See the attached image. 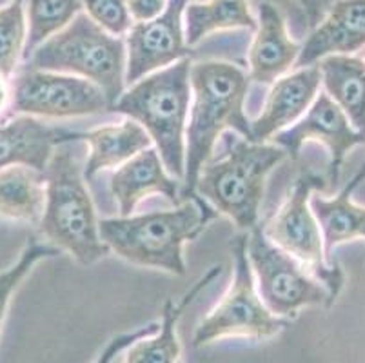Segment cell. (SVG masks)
Segmentation results:
<instances>
[{"label": "cell", "mask_w": 365, "mask_h": 363, "mask_svg": "<svg viewBox=\"0 0 365 363\" xmlns=\"http://www.w3.org/2000/svg\"><path fill=\"white\" fill-rule=\"evenodd\" d=\"M222 138L224 151L202 165L195 195L247 232L260 224L269 173L289 155L273 142H253L233 131Z\"/></svg>", "instance_id": "3"}, {"label": "cell", "mask_w": 365, "mask_h": 363, "mask_svg": "<svg viewBox=\"0 0 365 363\" xmlns=\"http://www.w3.org/2000/svg\"><path fill=\"white\" fill-rule=\"evenodd\" d=\"M238 28L257 29V19L249 8V0H205L185 6L184 33L189 48L213 33Z\"/></svg>", "instance_id": "23"}, {"label": "cell", "mask_w": 365, "mask_h": 363, "mask_svg": "<svg viewBox=\"0 0 365 363\" xmlns=\"http://www.w3.org/2000/svg\"><path fill=\"white\" fill-rule=\"evenodd\" d=\"M324 93L365 135V62L356 55H331L317 62Z\"/></svg>", "instance_id": "21"}, {"label": "cell", "mask_w": 365, "mask_h": 363, "mask_svg": "<svg viewBox=\"0 0 365 363\" xmlns=\"http://www.w3.org/2000/svg\"><path fill=\"white\" fill-rule=\"evenodd\" d=\"M224 272V265L218 264L209 267L204 276L195 282V285L182 296L178 302L165 300L162 305L160 329L155 334L138 339L129 347L125 354V363H180V339L177 336V327L185 309L204 292L215 280Z\"/></svg>", "instance_id": "18"}, {"label": "cell", "mask_w": 365, "mask_h": 363, "mask_svg": "<svg viewBox=\"0 0 365 363\" xmlns=\"http://www.w3.org/2000/svg\"><path fill=\"white\" fill-rule=\"evenodd\" d=\"M231 249L235 260L233 280L213 311L198 324L193 334V345L198 349L224 338H274L289 325V319L269 311L258 295L247 258V232H240Z\"/></svg>", "instance_id": "7"}, {"label": "cell", "mask_w": 365, "mask_h": 363, "mask_svg": "<svg viewBox=\"0 0 365 363\" xmlns=\"http://www.w3.org/2000/svg\"><path fill=\"white\" fill-rule=\"evenodd\" d=\"M9 2H11V0H0V8H2V6H6V4H9Z\"/></svg>", "instance_id": "32"}, {"label": "cell", "mask_w": 365, "mask_h": 363, "mask_svg": "<svg viewBox=\"0 0 365 363\" xmlns=\"http://www.w3.org/2000/svg\"><path fill=\"white\" fill-rule=\"evenodd\" d=\"M169 0H125V9L133 24L151 22L168 8Z\"/></svg>", "instance_id": "29"}, {"label": "cell", "mask_w": 365, "mask_h": 363, "mask_svg": "<svg viewBox=\"0 0 365 363\" xmlns=\"http://www.w3.org/2000/svg\"><path fill=\"white\" fill-rule=\"evenodd\" d=\"M189 2L191 0H169L158 19L131 24L124 35L125 88L145 75L191 56L184 33V11Z\"/></svg>", "instance_id": "12"}, {"label": "cell", "mask_w": 365, "mask_h": 363, "mask_svg": "<svg viewBox=\"0 0 365 363\" xmlns=\"http://www.w3.org/2000/svg\"><path fill=\"white\" fill-rule=\"evenodd\" d=\"M160 329V322H151V324L144 325V327H138L131 332H125V334H118L115 338H111L108 342V345L104 347V351L97 356V359L93 363H113V359L117 358L122 351L131 347L135 342L145 338V336H151Z\"/></svg>", "instance_id": "28"}, {"label": "cell", "mask_w": 365, "mask_h": 363, "mask_svg": "<svg viewBox=\"0 0 365 363\" xmlns=\"http://www.w3.org/2000/svg\"><path fill=\"white\" fill-rule=\"evenodd\" d=\"M287 2H291V6L300 11L305 29L311 31L338 0H287Z\"/></svg>", "instance_id": "30"}, {"label": "cell", "mask_w": 365, "mask_h": 363, "mask_svg": "<svg viewBox=\"0 0 365 363\" xmlns=\"http://www.w3.org/2000/svg\"><path fill=\"white\" fill-rule=\"evenodd\" d=\"M218 213L200 196L182 200L168 211L101 220V236L109 251L133 265L185 276L184 245L195 242Z\"/></svg>", "instance_id": "2"}, {"label": "cell", "mask_w": 365, "mask_h": 363, "mask_svg": "<svg viewBox=\"0 0 365 363\" xmlns=\"http://www.w3.org/2000/svg\"><path fill=\"white\" fill-rule=\"evenodd\" d=\"M44 173L21 164L0 169V216L2 218L38 225L44 215Z\"/></svg>", "instance_id": "22"}, {"label": "cell", "mask_w": 365, "mask_h": 363, "mask_svg": "<svg viewBox=\"0 0 365 363\" xmlns=\"http://www.w3.org/2000/svg\"><path fill=\"white\" fill-rule=\"evenodd\" d=\"M302 44L291 39L287 20L273 2L258 6L255 39L249 48V78L257 84L271 86L297 66Z\"/></svg>", "instance_id": "16"}, {"label": "cell", "mask_w": 365, "mask_h": 363, "mask_svg": "<svg viewBox=\"0 0 365 363\" xmlns=\"http://www.w3.org/2000/svg\"><path fill=\"white\" fill-rule=\"evenodd\" d=\"M249 82L247 73L233 62L202 60L191 66V108L185 129L182 200L195 195L198 173L213 156L224 133L233 131L253 140L251 120L245 115Z\"/></svg>", "instance_id": "1"}, {"label": "cell", "mask_w": 365, "mask_h": 363, "mask_svg": "<svg viewBox=\"0 0 365 363\" xmlns=\"http://www.w3.org/2000/svg\"><path fill=\"white\" fill-rule=\"evenodd\" d=\"M365 48V0H338L302 42L297 68L331 55H356Z\"/></svg>", "instance_id": "15"}, {"label": "cell", "mask_w": 365, "mask_h": 363, "mask_svg": "<svg viewBox=\"0 0 365 363\" xmlns=\"http://www.w3.org/2000/svg\"><path fill=\"white\" fill-rule=\"evenodd\" d=\"M26 35L24 56L28 58L38 46L51 39L82 11L81 0H26Z\"/></svg>", "instance_id": "24"}, {"label": "cell", "mask_w": 365, "mask_h": 363, "mask_svg": "<svg viewBox=\"0 0 365 363\" xmlns=\"http://www.w3.org/2000/svg\"><path fill=\"white\" fill-rule=\"evenodd\" d=\"M24 68L75 75L91 80L104 91L111 108L125 91V42L102 29L81 11L62 31L46 40Z\"/></svg>", "instance_id": "6"}, {"label": "cell", "mask_w": 365, "mask_h": 363, "mask_svg": "<svg viewBox=\"0 0 365 363\" xmlns=\"http://www.w3.org/2000/svg\"><path fill=\"white\" fill-rule=\"evenodd\" d=\"M11 84V116L61 120L109 111L104 91L81 76L24 68Z\"/></svg>", "instance_id": "10"}, {"label": "cell", "mask_w": 365, "mask_h": 363, "mask_svg": "<svg viewBox=\"0 0 365 363\" xmlns=\"http://www.w3.org/2000/svg\"><path fill=\"white\" fill-rule=\"evenodd\" d=\"M365 180V165L356 173L349 184L345 185L334 198H325L320 191L311 195V209L320 225L322 240H324L325 260L334 264L333 251L340 244L353 242V240H365V208H360L353 202L351 195L354 189Z\"/></svg>", "instance_id": "19"}, {"label": "cell", "mask_w": 365, "mask_h": 363, "mask_svg": "<svg viewBox=\"0 0 365 363\" xmlns=\"http://www.w3.org/2000/svg\"><path fill=\"white\" fill-rule=\"evenodd\" d=\"M109 191L118 204L120 216H131L142 200L151 195L165 196L173 204L182 202V182L169 175L153 145L115 169Z\"/></svg>", "instance_id": "17"}, {"label": "cell", "mask_w": 365, "mask_h": 363, "mask_svg": "<svg viewBox=\"0 0 365 363\" xmlns=\"http://www.w3.org/2000/svg\"><path fill=\"white\" fill-rule=\"evenodd\" d=\"M61 255V251L53 247L48 242H41L38 238H31L22 249L21 256L16 260L11 267L0 272V331H2V324H4L6 312H8L9 302H11L13 292L19 289L22 284V280L33 271L38 262L46 258H53V256Z\"/></svg>", "instance_id": "26"}, {"label": "cell", "mask_w": 365, "mask_h": 363, "mask_svg": "<svg viewBox=\"0 0 365 363\" xmlns=\"http://www.w3.org/2000/svg\"><path fill=\"white\" fill-rule=\"evenodd\" d=\"M322 88L318 66L297 68L271 84L262 113L251 120L253 142H271L274 135L291 128L311 108Z\"/></svg>", "instance_id": "13"}, {"label": "cell", "mask_w": 365, "mask_h": 363, "mask_svg": "<svg viewBox=\"0 0 365 363\" xmlns=\"http://www.w3.org/2000/svg\"><path fill=\"white\" fill-rule=\"evenodd\" d=\"M84 140L89 145V155L84 164L86 180H93L102 171L118 169L133 156L153 145L145 129L131 118L86 131Z\"/></svg>", "instance_id": "20"}, {"label": "cell", "mask_w": 365, "mask_h": 363, "mask_svg": "<svg viewBox=\"0 0 365 363\" xmlns=\"http://www.w3.org/2000/svg\"><path fill=\"white\" fill-rule=\"evenodd\" d=\"M76 140H84V133L35 116H9L0 120V169L21 164L44 173L55 149Z\"/></svg>", "instance_id": "14"}, {"label": "cell", "mask_w": 365, "mask_h": 363, "mask_svg": "<svg viewBox=\"0 0 365 363\" xmlns=\"http://www.w3.org/2000/svg\"><path fill=\"white\" fill-rule=\"evenodd\" d=\"M324 189L325 180L322 176L302 173L285 195L277 215L262 227L269 242L298 260L314 278L320 280L329 291L331 300L336 302L344 287L345 275L338 262L329 264L325 260L320 225L309 204L311 195Z\"/></svg>", "instance_id": "8"}, {"label": "cell", "mask_w": 365, "mask_h": 363, "mask_svg": "<svg viewBox=\"0 0 365 363\" xmlns=\"http://www.w3.org/2000/svg\"><path fill=\"white\" fill-rule=\"evenodd\" d=\"M364 62H365V60H364Z\"/></svg>", "instance_id": "33"}, {"label": "cell", "mask_w": 365, "mask_h": 363, "mask_svg": "<svg viewBox=\"0 0 365 363\" xmlns=\"http://www.w3.org/2000/svg\"><path fill=\"white\" fill-rule=\"evenodd\" d=\"M26 35V0H11L0 8V73L9 78L24 56Z\"/></svg>", "instance_id": "25"}, {"label": "cell", "mask_w": 365, "mask_h": 363, "mask_svg": "<svg viewBox=\"0 0 365 363\" xmlns=\"http://www.w3.org/2000/svg\"><path fill=\"white\" fill-rule=\"evenodd\" d=\"M191 56L145 75L128 86L111 113L135 120L145 129L169 175L184 182L185 129L191 108Z\"/></svg>", "instance_id": "4"}, {"label": "cell", "mask_w": 365, "mask_h": 363, "mask_svg": "<svg viewBox=\"0 0 365 363\" xmlns=\"http://www.w3.org/2000/svg\"><path fill=\"white\" fill-rule=\"evenodd\" d=\"M82 11L102 29L115 36H124L131 28L125 0H81Z\"/></svg>", "instance_id": "27"}, {"label": "cell", "mask_w": 365, "mask_h": 363, "mask_svg": "<svg viewBox=\"0 0 365 363\" xmlns=\"http://www.w3.org/2000/svg\"><path fill=\"white\" fill-rule=\"evenodd\" d=\"M71 144L58 145L44 171L46 205L38 227L53 247L68 252L81 265H93L111 251L101 236V220L86 185L84 168Z\"/></svg>", "instance_id": "5"}, {"label": "cell", "mask_w": 365, "mask_h": 363, "mask_svg": "<svg viewBox=\"0 0 365 363\" xmlns=\"http://www.w3.org/2000/svg\"><path fill=\"white\" fill-rule=\"evenodd\" d=\"M247 258L258 295L274 316L291 319L305 307H331L334 304L320 280L269 242L262 224L247 231Z\"/></svg>", "instance_id": "9"}, {"label": "cell", "mask_w": 365, "mask_h": 363, "mask_svg": "<svg viewBox=\"0 0 365 363\" xmlns=\"http://www.w3.org/2000/svg\"><path fill=\"white\" fill-rule=\"evenodd\" d=\"M271 142L280 145L291 158H298L302 148L309 142L324 145L329 153L327 182L334 184L340 178L347 153L358 145H365V135L358 133L341 109L320 91L307 113L291 128L274 135Z\"/></svg>", "instance_id": "11"}, {"label": "cell", "mask_w": 365, "mask_h": 363, "mask_svg": "<svg viewBox=\"0 0 365 363\" xmlns=\"http://www.w3.org/2000/svg\"><path fill=\"white\" fill-rule=\"evenodd\" d=\"M11 100H13L11 78L0 73V120H6L11 116Z\"/></svg>", "instance_id": "31"}]
</instances>
